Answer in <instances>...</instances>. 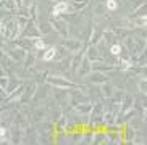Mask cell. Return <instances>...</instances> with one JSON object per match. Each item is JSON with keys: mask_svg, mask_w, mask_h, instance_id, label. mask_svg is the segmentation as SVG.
<instances>
[{"mask_svg": "<svg viewBox=\"0 0 147 145\" xmlns=\"http://www.w3.org/2000/svg\"><path fill=\"white\" fill-rule=\"evenodd\" d=\"M82 56H84V48H81V50L71 53V63H69V71L71 72H76V69H78L79 64H81Z\"/></svg>", "mask_w": 147, "mask_h": 145, "instance_id": "10", "label": "cell"}, {"mask_svg": "<svg viewBox=\"0 0 147 145\" xmlns=\"http://www.w3.org/2000/svg\"><path fill=\"white\" fill-rule=\"evenodd\" d=\"M128 31L129 29H126V28H117V29H113V34H115V37H117V40H118V39H125L126 36L129 34Z\"/></svg>", "mask_w": 147, "mask_h": 145, "instance_id": "27", "label": "cell"}, {"mask_svg": "<svg viewBox=\"0 0 147 145\" xmlns=\"http://www.w3.org/2000/svg\"><path fill=\"white\" fill-rule=\"evenodd\" d=\"M139 90H141L142 95H146V79H144V77L139 81Z\"/></svg>", "mask_w": 147, "mask_h": 145, "instance_id": "31", "label": "cell"}, {"mask_svg": "<svg viewBox=\"0 0 147 145\" xmlns=\"http://www.w3.org/2000/svg\"><path fill=\"white\" fill-rule=\"evenodd\" d=\"M108 53L113 56H117V58H120L121 55H123V45H120L118 42L112 44L110 47H108Z\"/></svg>", "mask_w": 147, "mask_h": 145, "instance_id": "23", "label": "cell"}, {"mask_svg": "<svg viewBox=\"0 0 147 145\" xmlns=\"http://www.w3.org/2000/svg\"><path fill=\"white\" fill-rule=\"evenodd\" d=\"M69 11V2L66 0H58L52 8V16H61L63 13Z\"/></svg>", "mask_w": 147, "mask_h": 145, "instance_id": "9", "label": "cell"}, {"mask_svg": "<svg viewBox=\"0 0 147 145\" xmlns=\"http://www.w3.org/2000/svg\"><path fill=\"white\" fill-rule=\"evenodd\" d=\"M5 136H7V129L3 126H0V137H5Z\"/></svg>", "mask_w": 147, "mask_h": 145, "instance_id": "34", "label": "cell"}, {"mask_svg": "<svg viewBox=\"0 0 147 145\" xmlns=\"http://www.w3.org/2000/svg\"><path fill=\"white\" fill-rule=\"evenodd\" d=\"M28 15H29L31 21L39 23V10H37V3H29L28 5Z\"/></svg>", "mask_w": 147, "mask_h": 145, "instance_id": "19", "label": "cell"}, {"mask_svg": "<svg viewBox=\"0 0 147 145\" xmlns=\"http://www.w3.org/2000/svg\"><path fill=\"white\" fill-rule=\"evenodd\" d=\"M76 72H78L81 77H86V74H89V72H91V61L86 58V55L82 56L81 64H79V68L76 69Z\"/></svg>", "mask_w": 147, "mask_h": 145, "instance_id": "14", "label": "cell"}, {"mask_svg": "<svg viewBox=\"0 0 147 145\" xmlns=\"http://www.w3.org/2000/svg\"><path fill=\"white\" fill-rule=\"evenodd\" d=\"M63 48H65L66 52H69V53H74V52L81 50V48H84V47H82V44H81L79 39H74V37L69 36V37L63 39Z\"/></svg>", "mask_w": 147, "mask_h": 145, "instance_id": "5", "label": "cell"}, {"mask_svg": "<svg viewBox=\"0 0 147 145\" xmlns=\"http://www.w3.org/2000/svg\"><path fill=\"white\" fill-rule=\"evenodd\" d=\"M91 110H92V103H89V102H82V103H76L74 105V111L81 116H86V115L89 116Z\"/></svg>", "mask_w": 147, "mask_h": 145, "instance_id": "13", "label": "cell"}, {"mask_svg": "<svg viewBox=\"0 0 147 145\" xmlns=\"http://www.w3.org/2000/svg\"><path fill=\"white\" fill-rule=\"evenodd\" d=\"M21 36H23V37H29V39H37V37H42V34H40V32H39V29H37V23L31 21V19L28 21L26 28L23 29Z\"/></svg>", "mask_w": 147, "mask_h": 145, "instance_id": "6", "label": "cell"}, {"mask_svg": "<svg viewBox=\"0 0 147 145\" xmlns=\"http://www.w3.org/2000/svg\"><path fill=\"white\" fill-rule=\"evenodd\" d=\"M49 23H50V26H52V29L55 31V32H58L63 39L69 37V26H68V23H66L65 19H58L57 16H52L50 19H49Z\"/></svg>", "mask_w": 147, "mask_h": 145, "instance_id": "3", "label": "cell"}, {"mask_svg": "<svg viewBox=\"0 0 147 145\" xmlns=\"http://www.w3.org/2000/svg\"><path fill=\"white\" fill-rule=\"evenodd\" d=\"M105 8H107V11H117L118 2L117 0H105Z\"/></svg>", "mask_w": 147, "mask_h": 145, "instance_id": "28", "label": "cell"}, {"mask_svg": "<svg viewBox=\"0 0 147 145\" xmlns=\"http://www.w3.org/2000/svg\"><path fill=\"white\" fill-rule=\"evenodd\" d=\"M115 69L112 64H108L107 61H92L91 63V71H100V72H108Z\"/></svg>", "mask_w": 147, "mask_h": 145, "instance_id": "11", "label": "cell"}, {"mask_svg": "<svg viewBox=\"0 0 147 145\" xmlns=\"http://www.w3.org/2000/svg\"><path fill=\"white\" fill-rule=\"evenodd\" d=\"M5 97H7V90H5V89H2V87H0V102H2V103H3Z\"/></svg>", "mask_w": 147, "mask_h": 145, "instance_id": "32", "label": "cell"}, {"mask_svg": "<svg viewBox=\"0 0 147 145\" xmlns=\"http://www.w3.org/2000/svg\"><path fill=\"white\" fill-rule=\"evenodd\" d=\"M37 82L36 81H29L26 85H24V92H23V95H21V98H20V102H23V103H26V102H29L31 98L36 95V92H37Z\"/></svg>", "mask_w": 147, "mask_h": 145, "instance_id": "4", "label": "cell"}, {"mask_svg": "<svg viewBox=\"0 0 147 145\" xmlns=\"http://www.w3.org/2000/svg\"><path fill=\"white\" fill-rule=\"evenodd\" d=\"M37 29H39V32L42 36H47V34H50V32L53 31L49 21H39L37 23Z\"/></svg>", "mask_w": 147, "mask_h": 145, "instance_id": "24", "label": "cell"}, {"mask_svg": "<svg viewBox=\"0 0 147 145\" xmlns=\"http://www.w3.org/2000/svg\"><path fill=\"white\" fill-rule=\"evenodd\" d=\"M134 105V97L129 94H125V97H123V100H121V105H120V111L118 113H125V111H128L129 108H133Z\"/></svg>", "mask_w": 147, "mask_h": 145, "instance_id": "15", "label": "cell"}, {"mask_svg": "<svg viewBox=\"0 0 147 145\" xmlns=\"http://www.w3.org/2000/svg\"><path fill=\"white\" fill-rule=\"evenodd\" d=\"M49 76V71H40V72H36V82H45Z\"/></svg>", "mask_w": 147, "mask_h": 145, "instance_id": "29", "label": "cell"}, {"mask_svg": "<svg viewBox=\"0 0 147 145\" xmlns=\"http://www.w3.org/2000/svg\"><path fill=\"white\" fill-rule=\"evenodd\" d=\"M45 82L53 85V87H57V89H66V90L81 89V90H84L81 85H78L76 82H71L69 79H66V77H63V76H58V74H49ZM84 92H86V90H84Z\"/></svg>", "mask_w": 147, "mask_h": 145, "instance_id": "1", "label": "cell"}, {"mask_svg": "<svg viewBox=\"0 0 147 145\" xmlns=\"http://www.w3.org/2000/svg\"><path fill=\"white\" fill-rule=\"evenodd\" d=\"M104 107L102 103H95L92 105V110L89 113V121H87V126L91 129H100L102 128V118H104Z\"/></svg>", "mask_w": 147, "mask_h": 145, "instance_id": "2", "label": "cell"}, {"mask_svg": "<svg viewBox=\"0 0 147 145\" xmlns=\"http://www.w3.org/2000/svg\"><path fill=\"white\" fill-rule=\"evenodd\" d=\"M0 66L5 69V71H8V69H13V66H15V61L10 58L7 53H5L2 48H0Z\"/></svg>", "mask_w": 147, "mask_h": 145, "instance_id": "12", "label": "cell"}, {"mask_svg": "<svg viewBox=\"0 0 147 145\" xmlns=\"http://www.w3.org/2000/svg\"><path fill=\"white\" fill-rule=\"evenodd\" d=\"M32 47H34V50H37V52H44L45 48H47V42H45L42 37H37V39H34Z\"/></svg>", "mask_w": 147, "mask_h": 145, "instance_id": "25", "label": "cell"}, {"mask_svg": "<svg viewBox=\"0 0 147 145\" xmlns=\"http://www.w3.org/2000/svg\"><path fill=\"white\" fill-rule=\"evenodd\" d=\"M34 63H36V50L34 52H28L26 56H24V60H23V68H24V71L31 69L32 66H34Z\"/></svg>", "mask_w": 147, "mask_h": 145, "instance_id": "17", "label": "cell"}, {"mask_svg": "<svg viewBox=\"0 0 147 145\" xmlns=\"http://www.w3.org/2000/svg\"><path fill=\"white\" fill-rule=\"evenodd\" d=\"M40 58H42V61H53L57 58V47L55 45L47 47L45 50H44V53L40 55Z\"/></svg>", "mask_w": 147, "mask_h": 145, "instance_id": "16", "label": "cell"}, {"mask_svg": "<svg viewBox=\"0 0 147 145\" xmlns=\"http://www.w3.org/2000/svg\"><path fill=\"white\" fill-rule=\"evenodd\" d=\"M91 0H73V11H81L89 5Z\"/></svg>", "mask_w": 147, "mask_h": 145, "instance_id": "26", "label": "cell"}, {"mask_svg": "<svg viewBox=\"0 0 147 145\" xmlns=\"http://www.w3.org/2000/svg\"><path fill=\"white\" fill-rule=\"evenodd\" d=\"M8 81H10L8 74H3V76H0V87L7 90V87H8Z\"/></svg>", "mask_w": 147, "mask_h": 145, "instance_id": "30", "label": "cell"}, {"mask_svg": "<svg viewBox=\"0 0 147 145\" xmlns=\"http://www.w3.org/2000/svg\"><path fill=\"white\" fill-rule=\"evenodd\" d=\"M113 92H115V89H113V85L108 81L104 82V84H100V94L104 95L105 98H110L113 95Z\"/></svg>", "mask_w": 147, "mask_h": 145, "instance_id": "21", "label": "cell"}, {"mask_svg": "<svg viewBox=\"0 0 147 145\" xmlns=\"http://www.w3.org/2000/svg\"><path fill=\"white\" fill-rule=\"evenodd\" d=\"M120 60V69L121 71H129L133 69V60H131V56H120L118 58Z\"/></svg>", "mask_w": 147, "mask_h": 145, "instance_id": "20", "label": "cell"}, {"mask_svg": "<svg viewBox=\"0 0 147 145\" xmlns=\"http://www.w3.org/2000/svg\"><path fill=\"white\" fill-rule=\"evenodd\" d=\"M102 40L110 47L112 44L117 42V37H115V34H113V31H102Z\"/></svg>", "mask_w": 147, "mask_h": 145, "instance_id": "22", "label": "cell"}, {"mask_svg": "<svg viewBox=\"0 0 147 145\" xmlns=\"http://www.w3.org/2000/svg\"><path fill=\"white\" fill-rule=\"evenodd\" d=\"M0 10H10L8 8V5H7V2L5 0H0ZM11 11V10H10Z\"/></svg>", "mask_w": 147, "mask_h": 145, "instance_id": "33", "label": "cell"}, {"mask_svg": "<svg viewBox=\"0 0 147 145\" xmlns=\"http://www.w3.org/2000/svg\"><path fill=\"white\" fill-rule=\"evenodd\" d=\"M89 82H92V84H97V85H100V84H104V82H107V81H110V76H108L107 72H100V71H91L89 72Z\"/></svg>", "mask_w": 147, "mask_h": 145, "instance_id": "7", "label": "cell"}, {"mask_svg": "<svg viewBox=\"0 0 147 145\" xmlns=\"http://www.w3.org/2000/svg\"><path fill=\"white\" fill-rule=\"evenodd\" d=\"M84 55L89 61H105V58L99 53V50L95 48V45H87V48H84Z\"/></svg>", "mask_w": 147, "mask_h": 145, "instance_id": "8", "label": "cell"}, {"mask_svg": "<svg viewBox=\"0 0 147 145\" xmlns=\"http://www.w3.org/2000/svg\"><path fill=\"white\" fill-rule=\"evenodd\" d=\"M100 39H102V31L97 29V28H92L91 36H89V39H87V45H95Z\"/></svg>", "mask_w": 147, "mask_h": 145, "instance_id": "18", "label": "cell"}]
</instances>
